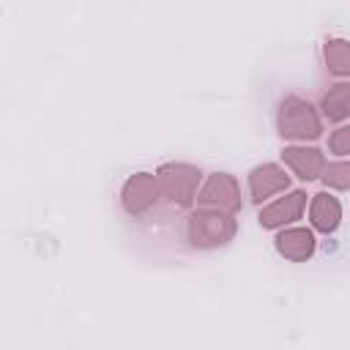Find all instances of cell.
I'll return each instance as SVG.
<instances>
[{"label": "cell", "instance_id": "cell-13", "mask_svg": "<svg viewBox=\"0 0 350 350\" xmlns=\"http://www.w3.org/2000/svg\"><path fill=\"white\" fill-rule=\"evenodd\" d=\"M323 183L331 189H350V161H334L323 167Z\"/></svg>", "mask_w": 350, "mask_h": 350}, {"label": "cell", "instance_id": "cell-4", "mask_svg": "<svg viewBox=\"0 0 350 350\" xmlns=\"http://www.w3.org/2000/svg\"><path fill=\"white\" fill-rule=\"evenodd\" d=\"M197 202L202 208H216V211H224V213H235L241 208V194H238V183L232 175H224V172H216L208 178L205 189L200 191Z\"/></svg>", "mask_w": 350, "mask_h": 350}, {"label": "cell", "instance_id": "cell-8", "mask_svg": "<svg viewBox=\"0 0 350 350\" xmlns=\"http://www.w3.org/2000/svg\"><path fill=\"white\" fill-rule=\"evenodd\" d=\"M287 186H290V178H287L284 170L276 167V164H262V167H257V170L249 175V189H252V200H254V202H262V200H268L271 194L284 191Z\"/></svg>", "mask_w": 350, "mask_h": 350}, {"label": "cell", "instance_id": "cell-6", "mask_svg": "<svg viewBox=\"0 0 350 350\" xmlns=\"http://www.w3.org/2000/svg\"><path fill=\"white\" fill-rule=\"evenodd\" d=\"M304 205H306V194L304 191H290L287 197H282V200L271 202L268 208H262L257 219H260L262 227L273 230V227H282V224H290V221L301 219Z\"/></svg>", "mask_w": 350, "mask_h": 350}, {"label": "cell", "instance_id": "cell-11", "mask_svg": "<svg viewBox=\"0 0 350 350\" xmlns=\"http://www.w3.org/2000/svg\"><path fill=\"white\" fill-rule=\"evenodd\" d=\"M323 115L328 120H345L350 118V82H339L328 88L323 96Z\"/></svg>", "mask_w": 350, "mask_h": 350}, {"label": "cell", "instance_id": "cell-12", "mask_svg": "<svg viewBox=\"0 0 350 350\" xmlns=\"http://www.w3.org/2000/svg\"><path fill=\"white\" fill-rule=\"evenodd\" d=\"M323 55H325L328 71H334L339 77H350V44L347 41H339V38L325 41Z\"/></svg>", "mask_w": 350, "mask_h": 350}, {"label": "cell", "instance_id": "cell-3", "mask_svg": "<svg viewBox=\"0 0 350 350\" xmlns=\"http://www.w3.org/2000/svg\"><path fill=\"white\" fill-rule=\"evenodd\" d=\"M159 183L161 194L175 202V205H191L197 197V183H200V170L189 164H164L159 170Z\"/></svg>", "mask_w": 350, "mask_h": 350}, {"label": "cell", "instance_id": "cell-14", "mask_svg": "<svg viewBox=\"0 0 350 350\" xmlns=\"http://www.w3.org/2000/svg\"><path fill=\"white\" fill-rule=\"evenodd\" d=\"M328 148H331V153H336V156H347V153H350V126L336 129V131L328 137Z\"/></svg>", "mask_w": 350, "mask_h": 350}, {"label": "cell", "instance_id": "cell-10", "mask_svg": "<svg viewBox=\"0 0 350 350\" xmlns=\"http://www.w3.org/2000/svg\"><path fill=\"white\" fill-rule=\"evenodd\" d=\"M309 216H312V224L320 230V232H334L339 227V219H342V208H339V200L331 197L328 191H320L312 197V208H309Z\"/></svg>", "mask_w": 350, "mask_h": 350}, {"label": "cell", "instance_id": "cell-9", "mask_svg": "<svg viewBox=\"0 0 350 350\" xmlns=\"http://www.w3.org/2000/svg\"><path fill=\"white\" fill-rule=\"evenodd\" d=\"M276 249L282 257L293 260V262H301V260H309L312 252H314V235L306 230V227H293V230H284L276 235Z\"/></svg>", "mask_w": 350, "mask_h": 350}, {"label": "cell", "instance_id": "cell-2", "mask_svg": "<svg viewBox=\"0 0 350 350\" xmlns=\"http://www.w3.org/2000/svg\"><path fill=\"white\" fill-rule=\"evenodd\" d=\"M235 235V221L224 211H197L189 219V241L200 249L221 246Z\"/></svg>", "mask_w": 350, "mask_h": 350}, {"label": "cell", "instance_id": "cell-1", "mask_svg": "<svg viewBox=\"0 0 350 350\" xmlns=\"http://www.w3.org/2000/svg\"><path fill=\"white\" fill-rule=\"evenodd\" d=\"M279 134L284 139H304L306 142V139H317L323 134V126H320V118L309 101L290 96L279 107Z\"/></svg>", "mask_w": 350, "mask_h": 350}, {"label": "cell", "instance_id": "cell-7", "mask_svg": "<svg viewBox=\"0 0 350 350\" xmlns=\"http://www.w3.org/2000/svg\"><path fill=\"white\" fill-rule=\"evenodd\" d=\"M282 159L284 164L301 178V180H314L323 175V167H325V159L317 148H284L282 150Z\"/></svg>", "mask_w": 350, "mask_h": 350}, {"label": "cell", "instance_id": "cell-5", "mask_svg": "<svg viewBox=\"0 0 350 350\" xmlns=\"http://www.w3.org/2000/svg\"><path fill=\"white\" fill-rule=\"evenodd\" d=\"M159 191H161L159 175L137 172L123 186V205H126L129 213H142V211H148L159 200Z\"/></svg>", "mask_w": 350, "mask_h": 350}]
</instances>
